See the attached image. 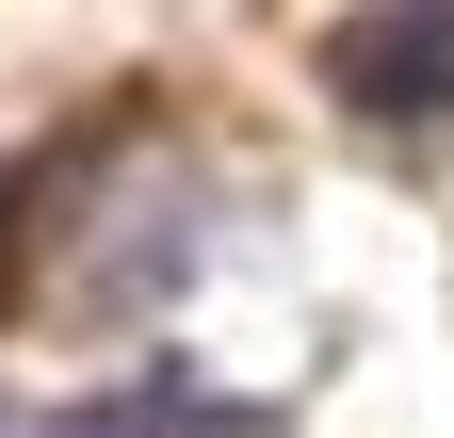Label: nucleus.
Instances as JSON below:
<instances>
[{"instance_id":"1","label":"nucleus","mask_w":454,"mask_h":438,"mask_svg":"<svg viewBox=\"0 0 454 438\" xmlns=\"http://www.w3.org/2000/svg\"><path fill=\"white\" fill-rule=\"evenodd\" d=\"M325 82L357 98L373 130H438L454 114V0H373V17L325 33Z\"/></svg>"}]
</instances>
